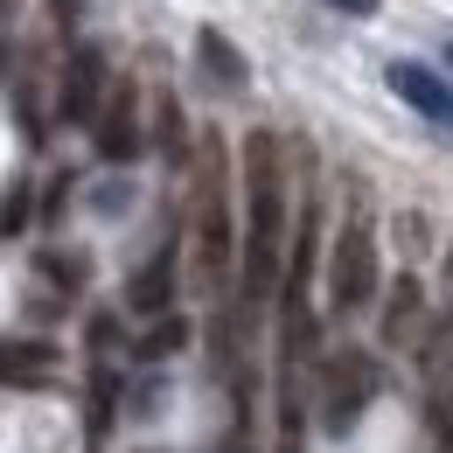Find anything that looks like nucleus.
<instances>
[{
    "instance_id": "1",
    "label": "nucleus",
    "mask_w": 453,
    "mask_h": 453,
    "mask_svg": "<svg viewBox=\"0 0 453 453\" xmlns=\"http://www.w3.org/2000/svg\"><path fill=\"white\" fill-rule=\"evenodd\" d=\"M286 273V154L280 133H244V293L265 300Z\"/></svg>"
},
{
    "instance_id": "2",
    "label": "nucleus",
    "mask_w": 453,
    "mask_h": 453,
    "mask_svg": "<svg viewBox=\"0 0 453 453\" xmlns=\"http://www.w3.org/2000/svg\"><path fill=\"white\" fill-rule=\"evenodd\" d=\"M188 244H196V273L210 286H224L230 258H237V230H230V161L224 140L203 133L196 147V217H188Z\"/></svg>"
},
{
    "instance_id": "3",
    "label": "nucleus",
    "mask_w": 453,
    "mask_h": 453,
    "mask_svg": "<svg viewBox=\"0 0 453 453\" xmlns=\"http://www.w3.org/2000/svg\"><path fill=\"white\" fill-rule=\"evenodd\" d=\"M377 300V230L363 217H349L335 230V251H328V307L335 314H356Z\"/></svg>"
},
{
    "instance_id": "4",
    "label": "nucleus",
    "mask_w": 453,
    "mask_h": 453,
    "mask_svg": "<svg viewBox=\"0 0 453 453\" xmlns=\"http://www.w3.org/2000/svg\"><path fill=\"white\" fill-rule=\"evenodd\" d=\"M370 397H377V363H370L363 349L328 356V391H321V418H328V433H349L356 411H363Z\"/></svg>"
},
{
    "instance_id": "5",
    "label": "nucleus",
    "mask_w": 453,
    "mask_h": 453,
    "mask_svg": "<svg viewBox=\"0 0 453 453\" xmlns=\"http://www.w3.org/2000/svg\"><path fill=\"white\" fill-rule=\"evenodd\" d=\"M91 140H98V161H133L140 154V84H112L105 105L91 119Z\"/></svg>"
},
{
    "instance_id": "6",
    "label": "nucleus",
    "mask_w": 453,
    "mask_h": 453,
    "mask_svg": "<svg viewBox=\"0 0 453 453\" xmlns=\"http://www.w3.org/2000/svg\"><path fill=\"white\" fill-rule=\"evenodd\" d=\"M105 50H70V63H63V84H57V112L70 119V126H84V119H98V105H105Z\"/></svg>"
},
{
    "instance_id": "7",
    "label": "nucleus",
    "mask_w": 453,
    "mask_h": 453,
    "mask_svg": "<svg viewBox=\"0 0 453 453\" xmlns=\"http://www.w3.org/2000/svg\"><path fill=\"white\" fill-rule=\"evenodd\" d=\"M384 77H391V91L404 98V105H411V112H426L433 126H447V133H453V91L440 84V77H433V70H426V63L397 57L391 70H384Z\"/></svg>"
},
{
    "instance_id": "8",
    "label": "nucleus",
    "mask_w": 453,
    "mask_h": 453,
    "mask_svg": "<svg viewBox=\"0 0 453 453\" xmlns=\"http://www.w3.org/2000/svg\"><path fill=\"white\" fill-rule=\"evenodd\" d=\"M126 307H133V314H168L174 307V244L154 251V258L126 280Z\"/></svg>"
},
{
    "instance_id": "9",
    "label": "nucleus",
    "mask_w": 453,
    "mask_h": 453,
    "mask_svg": "<svg viewBox=\"0 0 453 453\" xmlns=\"http://www.w3.org/2000/svg\"><path fill=\"white\" fill-rule=\"evenodd\" d=\"M418 314H426V286L411 280V273H404V280H391V300H384V342H411V328H418Z\"/></svg>"
},
{
    "instance_id": "10",
    "label": "nucleus",
    "mask_w": 453,
    "mask_h": 453,
    "mask_svg": "<svg viewBox=\"0 0 453 453\" xmlns=\"http://www.w3.org/2000/svg\"><path fill=\"white\" fill-rule=\"evenodd\" d=\"M196 57H203V70H210L224 91H244V84H251V63L224 42V28H203V35H196Z\"/></svg>"
},
{
    "instance_id": "11",
    "label": "nucleus",
    "mask_w": 453,
    "mask_h": 453,
    "mask_svg": "<svg viewBox=\"0 0 453 453\" xmlns=\"http://www.w3.org/2000/svg\"><path fill=\"white\" fill-rule=\"evenodd\" d=\"M50 363H57L50 342H0V384H14V377H42Z\"/></svg>"
},
{
    "instance_id": "12",
    "label": "nucleus",
    "mask_w": 453,
    "mask_h": 453,
    "mask_svg": "<svg viewBox=\"0 0 453 453\" xmlns=\"http://www.w3.org/2000/svg\"><path fill=\"white\" fill-rule=\"evenodd\" d=\"M105 426H112V377L98 370V377H91V426H84V440L98 447V440H105Z\"/></svg>"
},
{
    "instance_id": "13",
    "label": "nucleus",
    "mask_w": 453,
    "mask_h": 453,
    "mask_svg": "<svg viewBox=\"0 0 453 453\" xmlns=\"http://www.w3.org/2000/svg\"><path fill=\"white\" fill-rule=\"evenodd\" d=\"M181 342H188V328H181V321H161V328L140 342L133 356H140V363H154V356H168V349H181Z\"/></svg>"
},
{
    "instance_id": "14",
    "label": "nucleus",
    "mask_w": 453,
    "mask_h": 453,
    "mask_svg": "<svg viewBox=\"0 0 453 453\" xmlns=\"http://www.w3.org/2000/svg\"><path fill=\"white\" fill-rule=\"evenodd\" d=\"M42 273L63 286V293H77L84 286V258H63V251H42Z\"/></svg>"
},
{
    "instance_id": "15",
    "label": "nucleus",
    "mask_w": 453,
    "mask_h": 453,
    "mask_svg": "<svg viewBox=\"0 0 453 453\" xmlns=\"http://www.w3.org/2000/svg\"><path fill=\"white\" fill-rule=\"evenodd\" d=\"M161 147H168V161L188 154V140H181V105H174V98H161Z\"/></svg>"
},
{
    "instance_id": "16",
    "label": "nucleus",
    "mask_w": 453,
    "mask_h": 453,
    "mask_svg": "<svg viewBox=\"0 0 453 453\" xmlns=\"http://www.w3.org/2000/svg\"><path fill=\"white\" fill-rule=\"evenodd\" d=\"M321 7H335V14H377V0H321Z\"/></svg>"
},
{
    "instance_id": "17",
    "label": "nucleus",
    "mask_w": 453,
    "mask_h": 453,
    "mask_svg": "<svg viewBox=\"0 0 453 453\" xmlns=\"http://www.w3.org/2000/svg\"><path fill=\"white\" fill-rule=\"evenodd\" d=\"M447 63H453V50H447Z\"/></svg>"
}]
</instances>
